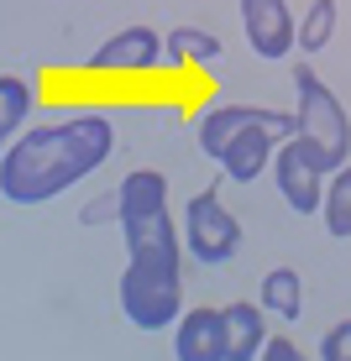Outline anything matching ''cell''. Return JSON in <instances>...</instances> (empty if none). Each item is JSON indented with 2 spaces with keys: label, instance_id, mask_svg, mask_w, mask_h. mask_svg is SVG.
<instances>
[{
  "label": "cell",
  "instance_id": "cell-7",
  "mask_svg": "<svg viewBox=\"0 0 351 361\" xmlns=\"http://www.w3.org/2000/svg\"><path fill=\"white\" fill-rule=\"evenodd\" d=\"M168 63V37H157L153 27H126L116 32L110 42L95 47L90 68L95 73H153Z\"/></svg>",
  "mask_w": 351,
  "mask_h": 361
},
{
  "label": "cell",
  "instance_id": "cell-13",
  "mask_svg": "<svg viewBox=\"0 0 351 361\" xmlns=\"http://www.w3.org/2000/svg\"><path fill=\"white\" fill-rule=\"evenodd\" d=\"M320 215H325V231H331L335 241H351V163H341L331 178H325Z\"/></svg>",
  "mask_w": 351,
  "mask_h": 361
},
{
  "label": "cell",
  "instance_id": "cell-18",
  "mask_svg": "<svg viewBox=\"0 0 351 361\" xmlns=\"http://www.w3.org/2000/svg\"><path fill=\"white\" fill-rule=\"evenodd\" d=\"M79 220H84V226H100V220H105V226L116 220V226H121V189H116V194H100V199H90Z\"/></svg>",
  "mask_w": 351,
  "mask_h": 361
},
{
  "label": "cell",
  "instance_id": "cell-19",
  "mask_svg": "<svg viewBox=\"0 0 351 361\" xmlns=\"http://www.w3.org/2000/svg\"><path fill=\"white\" fill-rule=\"evenodd\" d=\"M299 356L304 351H299L288 335H268V341H262V361H299Z\"/></svg>",
  "mask_w": 351,
  "mask_h": 361
},
{
  "label": "cell",
  "instance_id": "cell-6",
  "mask_svg": "<svg viewBox=\"0 0 351 361\" xmlns=\"http://www.w3.org/2000/svg\"><path fill=\"white\" fill-rule=\"evenodd\" d=\"M242 32L252 53L268 63H278V58H288V47H299V16L288 11V0H242Z\"/></svg>",
  "mask_w": 351,
  "mask_h": 361
},
{
  "label": "cell",
  "instance_id": "cell-12",
  "mask_svg": "<svg viewBox=\"0 0 351 361\" xmlns=\"http://www.w3.org/2000/svg\"><path fill=\"white\" fill-rule=\"evenodd\" d=\"M262 309H273L278 319H299L304 314V283H299L294 267H273L268 278H262Z\"/></svg>",
  "mask_w": 351,
  "mask_h": 361
},
{
  "label": "cell",
  "instance_id": "cell-9",
  "mask_svg": "<svg viewBox=\"0 0 351 361\" xmlns=\"http://www.w3.org/2000/svg\"><path fill=\"white\" fill-rule=\"evenodd\" d=\"M173 356L179 361H225V319L220 309H189L173 325Z\"/></svg>",
  "mask_w": 351,
  "mask_h": 361
},
{
  "label": "cell",
  "instance_id": "cell-1",
  "mask_svg": "<svg viewBox=\"0 0 351 361\" xmlns=\"http://www.w3.org/2000/svg\"><path fill=\"white\" fill-rule=\"evenodd\" d=\"M110 152H116V131L105 116H69L53 126H32L0 157V194L11 204H47L73 183H84L95 168H105Z\"/></svg>",
  "mask_w": 351,
  "mask_h": 361
},
{
  "label": "cell",
  "instance_id": "cell-3",
  "mask_svg": "<svg viewBox=\"0 0 351 361\" xmlns=\"http://www.w3.org/2000/svg\"><path fill=\"white\" fill-rule=\"evenodd\" d=\"M299 121L283 110H262V105H210L199 116V152L215 157L220 173L231 183H257L262 168L273 163V142H288Z\"/></svg>",
  "mask_w": 351,
  "mask_h": 361
},
{
  "label": "cell",
  "instance_id": "cell-17",
  "mask_svg": "<svg viewBox=\"0 0 351 361\" xmlns=\"http://www.w3.org/2000/svg\"><path fill=\"white\" fill-rule=\"evenodd\" d=\"M320 361H351V319H341L335 330H325V341H320Z\"/></svg>",
  "mask_w": 351,
  "mask_h": 361
},
{
  "label": "cell",
  "instance_id": "cell-2",
  "mask_svg": "<svg viewBox=\"0 0 351 361\" xmlns=\"http://www.w3.org/2000/svg\"><path fill=\"white\" fill-rule=\"evenodd\" d=\"M131 262L121 272V309L136 330H168L184 314V226L162 209L147 226H126Z\"/></svg>",
  "mask_w": 351,
  "mask_h": 361
},
{
  "label": "cell",
  "instance_id": "cell-15",
  "mask_svg": "<svg viewBox=\"0 0 351 361\" xmlns=\"http://www.w3.org/2000/svg\"><path fill=\"white\" fill-rule=\"evenodd\" d=\"M27 110H32V84L21 79V73H0V136H6V142L21 136Z\"/></svg>",
  "mask_w": 351,
  "mask_h": 361
},
{
  "label": "cell",
  "instance_id": "cell-5",
  "mask_svg": "<svg viewBox=\"0 0 351 361\" xmlns=\"http://www.w3.org/2000/svg\"><path fill=\"white\" fill-rule=\"evenodd\" d=\"M184 246L199 267H225L236 252H242V220L220 204V189H199L189 204H184Z\"/></svg>",
  "mask_w": 351,
  "mask_h": 361
},
{
  "label": "cell",
  "instance_id": "cell-4",
  "mask_svg": "<svg viewBox=\"0 0 351 361\" xmlns=\"http://www.w3.org/2000/svg\"><path fill=\"white\" fill-rule=\"evenodd\" d=\"M294 94H299V105H294V121H299L294 142H299V152L331 178L341 163H351V121H346L341 99L331 94V84H325L309 63L294 68Z\"/></svg>",
  "mask_w": 351,
  "mask_h": 361
},
{
  "label": "cell",
  "instance_id": "cell-16",
  "mask_svg": "<svg viewBox=\"0 0 351 361\" xmlns=\"http://www.w3.org/2000/svg\"><path fill=\"white\" fill-rule=\"evenodd\" d=\"M335 37V0H309V11L299 16V53L315 58Z\"/></svg>",
  "mask_w": 351,
  "mask_h": 361
},
{
  "label": "cell",
  "instance_id": "cell-14",
  "mask_svg": "<svg viewBox=\"0 0 351 361\" xmlns=\"http://www.w3.org/2000/svg\"><path fill=\"white\" fill-rule=\"evenodd\" d=\"M215 58H220V42L210 32H199V27H173L168 32V63L205 68V63H215Z\"/></svg>",
  "mask_w": 351,
  "mask_h": 361
},
{
  "label": "cell",
  "instance_id": "cell-8",
  "mask_svg": "<svg viewBox=\"0 0 351 361\" xmlns=\"http://www.w3.org/2000/svg\"><path fill=\"white\" fill-rule=\"evenodd\" d=\"M273 183H278L283 204L294 209V215H320V204H325V173L299 152L294 136L273 152Z\"/></svg>",
  "mask_w": 351,
  "mask_h": 361
},
{
  "label": "cell",
  "instance_id": "cell-11",
  "mask_svg": "<svg viewBox=\"0 0 351 361\" xmlns=\"http://www.w3.org/2000/svg\"><path fill=\"white\" fill-rule=\"evenodd\" d=\"M220 319H225V361L262 356V341H268L262 304H231V309H220Z\"/></svg>",
  "mask_w": 351,
  "mask_h": 361
},
{
  "label": "cell",
  "instance_id": "cell-10",
  "mask_svg": "<svg viewBox=\"0 0 351 361\" xmlns=\"http://www.w3.org/2000/svg\"><path fill=\"white\" fill-rule=\"evenodd\" d=\"M168 209V178L157 168H136L121 183V231L126 226H147L153 215Z\"/></svg>",
  "mask_w": 351,
  "mask_h": 361
}]
</instances>
